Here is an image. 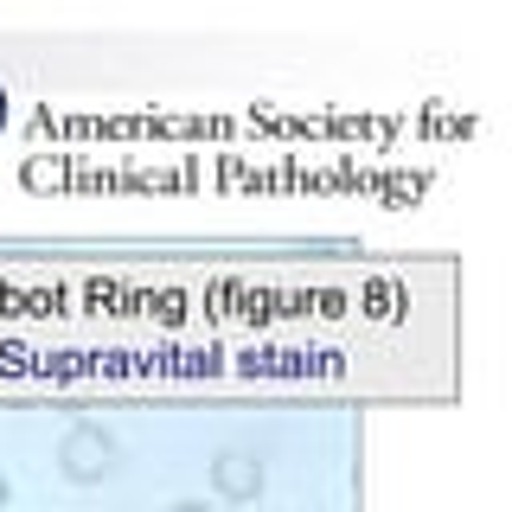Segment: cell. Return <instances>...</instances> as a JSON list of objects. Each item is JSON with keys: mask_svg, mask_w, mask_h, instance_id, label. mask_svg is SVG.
I'll return each instance as SVG.
<instances>
[{"mask_svg": "<svg viewBox=\"0 0 512 512\" xmlns=\"http://www.w3.org/2000/svg\"><path fill=\"white\" fill-rule=\"evenodd\" d=\"M64 474L77 480V487H90V480H109L116 474V436H103V429H71V436H64Z\"/></svg>", "mask_w": 512, "mask_h": 512, "instance_id": "1", "label": "cell"}, {"mask_svg": "<svg viewBox=\"0 0 512 512\" xmlns=\"http://www.w3.org/2000/svg\"><path fill=\"white\" fill-rule=\"evenodd\" d=\"M167 512H212L205 500H180V506H167Z\"/></svg>", "mask_w": 512, "mask_h": 512, "instance_id": "3", "label": "cell"}, {"mask_svg": "<svg viewBox=\"0 0 512 512\" xmlns=\"http://www.w3.org/2000/svg\"><path fill=\"white\" fill-rule=\"evenodd\" d=\"M0 128H7V90H0Z\"/></svg>", "mask_w": 512, "mask_h": 512, "instance_id": "4", "label": "cell"}, {"mask_svg": "<svg viewBox=\"0 0 512 512\" xmlns=\"http://www.w3.org/2000/svg\"><path fill=\"white\" fill-rule=\"evenodd\" d=\"M256 487H263V468H256L250 455H224L218 461V493L224 500H250Z\"/></svg>", "mask_w": 512, "mask_h": 512, "instance_id": "2", "label": "cell"}]
</instances>
